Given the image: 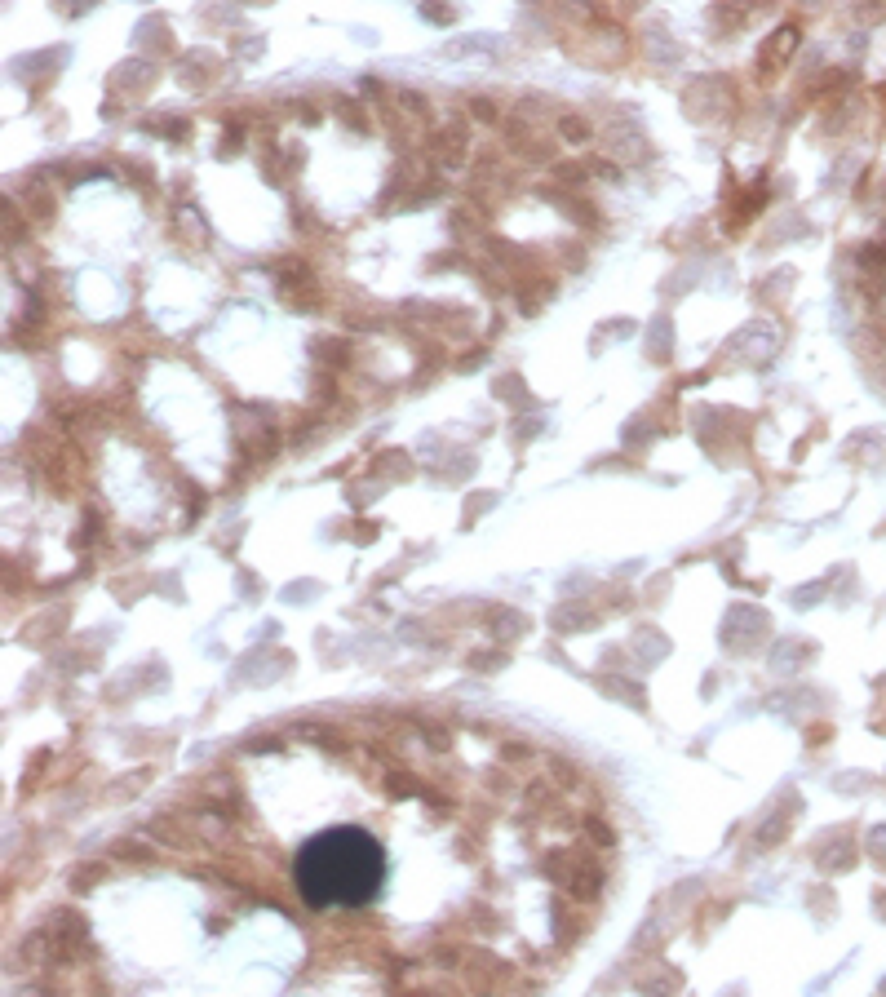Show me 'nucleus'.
Wrapping results in <instances>:
<instances>
[{
	"instance_id": "obj_1",
	"label": "nucleus",
	"mask_w": 886,
	"mask_h": 997,
	"mask_svg": "<svg viewBox=\"0 0 886 997\" xmlns=\"http://www.w3.org/2000/svg\"><path fill=\"white\" fill-rule=\"evenodd\" d=\"M386 882V851L355 825L306 838L293 856V887L311 909H364Z\"/></svg>"
}]
</instances>
